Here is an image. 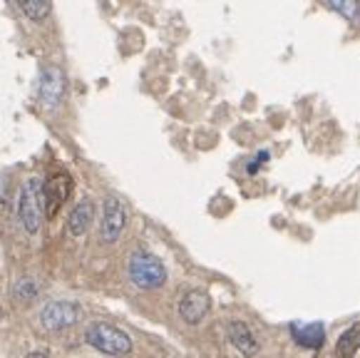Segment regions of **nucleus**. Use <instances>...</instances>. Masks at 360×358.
I'll list each match as a JSON object with an SVG mask.
<instances>
[{
	"instance_id": "obj_11",
	"label": "nucleus",
	"mask_w": 360,
	"mask_h": 358,
	"mask_svg": "<svg viewBox=\"0 0 360 358\" xmlns=\"http://www.w3.org/2000/svg\"><path fill=\"white\" fill-rule=\"evenodd\" d=\"M226 331H229V341H231L238 351L244 353L246 358H251V356H256V353H259V341H256V336L251 333V328L246 326V323L229 321Z\"/></svg>"
},
{
	"instance_id": "obj_8",
	"label": "nucleus",
	"mask_w": 360,
	"mask_h": 358,
	"mask_svg": "<svg viewBox=\"0 0 360 358\" xmlns=\"http://www.w3.org/2000/svg\"><path fill=\"white\" fill-rule=\"evenodd\" d=\"M70 187H72V182H70V174H65V172L50 174V179L43 185L45 214H48V216H55V214H58V209L63 206V202L68 199Z\"/></svg>"
},
{
	"instance_id": "obj_17",
	"label": "nucleus",
	"mask_w": 360,
	"mask_h": 358,
	"mask_svg": "<svg viewBox=\"0 0 360 358\" xmlns=\"http://www.w3.org/2000/svg\"><path fill=\"white\" fill-rule=\"evenodd\" d=\"M0 316H3V309H0Z\"/></svg>"
},
{
	"instance_id": "obj_9",
	"label": "nucleus",
	"mask_w": 360,
	"mask_h": 358,
	"mask_svg": "<svg viewBox=\"0 0 360 358\" xmlns=\"http://www.w3.org/2000/svg\"><path fill=\"white\" fill-rule=\"evenodd\" d=\"M92 221H95V206H92L90 199H82L75 204L72 214L68 219V232L70 237H82V234L90 232Z\"/></svg>"
},
{
	"instance_id": "obj_14",
	"label": "nucleus",
	"mask_w": 360,
	"mask_h": 358,
	"mask_svg": "<svg viewBox=\"0 0 360 358\" xmlns=\"http://www.w3.org/2000/svg\"><path fill=\"white\" fill-rule=\"evenodd\" d=\"M37 291H40V284L35 279H20L13 286V296L18 301H32L37 296Z\"/></svg>"
},
{
	"instance_id": "obj_12",
	"label": "nucleus",
	"mask_w": 360,
	"mask_h": 358,
	"mask_svg": "<svg viewBox=\"0 0 360 358\" xmlns=\"http://www.w3.org/2000/svg\"><path fill=\"white\" fill-rule=\"evenodd\" d=\"M360 351V323H353L340 333L338 343H335V356L338 358H355Z\"/></svg>"
},
{
	"instance_id": "obj_6",
	"label": "nucleus",
	"mask_w": 360,
	"mask_h": 358,
	"mask_svg": "<svg viewBox=\"0 0 360 358\" xmlns=\"http://www.w3.org/2000/svg\"><path fill=\"white\" fill-rule=\"evenodd\" d=\"M79 319V309L72 301H48L40 309V323L48 331H63V328L75 326Z\"/></svg>"
},
{
	"instance_id": "obj_7",
	"label": "nucleus",
	"mask_w": 360,
	"mask_h": 358,
	"mask_svg": "<svg viewBox=\"0 0 360 358\" xmlns=\"http://www.w3.org/2000/svg\"><path fill=\"white\" fill-rule=\"evenodd\" d=\"M209 309H212V299H209V294L202 289H189L179 301L181 321L191 323V326H196V323L202 321L209 314Z\"/></svg>"
},
{
	"instance_id": "obj_15",
	"label": "nucleus",
	"mask_w": 360,
	"mask_h": 358,
	"mask_svg": "<svg viewBox=\"0 0 360 358\" xmlns=\"http://www.w3.org/2000/svg\"><path fill=\"white\" fill-rule=\"evenodd\" d=\"M328 8H333L335 13H340V16L348 18V20L358 23V11H360L358 0H328Z\"/></svg>"
},
{
	"instance_id": "obj_13",
	"label": "nucleus",
	"mask_w": 360,
	"mask_h": 358,
	"mask_svg": "<svg viewBox=\"0 0 360 358\" xmlns=\"http://www.w3.org/2000/svg\"><path fill=\"white\" fill-rule=\"evenodd\" d=\"M20 11L25 13L32 23H40L53 13V3H50V0H20Z\"/></svg>"
},
{
	"instance_id": "obj_4",
	"label": "nucleus",
	"mask_w": 360,
	"mask_h": 358,
	"mask_svg": "<svg viewBox=\"0 0 360 358\" xmlns=\"http://www.w3.org/2000/svg\"><path fill=\"white\" fill-rule=\"evenodd\" d=\"M65 90H68V80H65L63 68L50 65L40 75V85H37V100L45 110H58L65 100Z\"/></svg>"
},
{
	"instance_id": "obj_3",
	"label": "nucleus",
	"mask_w": 360,
	"mask_h": 358,
	"mask_svg": "<svg viewBox=\"0 0 360 358\" xmlns=\"http://www.w3.org/2000/svg\"><path fill=\"white\" fill-rule=\"evenodd\" d=\"M129 279L137 289H144V291H152V289H159V286H165L167 281V268L165 264L159 261L154 254H147V252H134L129 257Z\"/></svg>"
},
{
	"instance_id": "obj_2",
	"label": "nucleus",
	"mask_w": 360,
	"mask_h": 358,
	"mask_svg": "<svg viewBox=\"0 0 360 358\" xmlns=\"http://www.w3.org/2000/svg\"><path fill=\"white\" fill-rule=\"evenodd\" d=\"M85 341L92 348H97V351L107 353V356H127L132 351V338L122 328H117L105 321L90 323L85 331Z\"/></svg>"
},
{
	"instance_id": "obj_1",
	"label": "nucleus",
	"mask_w": 360,
	"mask_h": 358,
	"mask_svg": "<svg viewBox=\"0 0 360 358\" xmlns=\"http://www.w3.org/2000/svg\"><path fill=\"white\" fill-rule=\"evenodd\" d=\"M18 216L27 234H37L45 219V197L43 182L37 177H27L20 187V199H18Z\"/></svg>"
},
{
	"instance_id": "obj_10",
	"label": "nucleus",
	"mask_w": 360,
	"mask_h": 358,
	"mask_svg": "<svg viewBox=\"0 0 360 358\" xmlns=\"http://www.w3.org/2000/svg\"><path fill=\"white\" fill-rule=\"evenodd\" d=\"M291 336L293 341H298L301 346L306 348H321L326 341V326L321 321H313V323H291Z\"/></svg>"
},
{
	"instance_id": "obj_16",
	"label": "nucleus",
	"mask_w": 360,
	"mask_h": 358,
	"mask_svg": "<svg viewBox=\"0 0 360 358\" xmlns=\"http://www.w3.org/2000/svg\"><path fill=\"white\" fill-rule=\"evenodd\" d=\"M25 358H50V353H45V351H32V353H27Z\"/></svg>"
},
{
	"instance_id": "obj_5",
	"label": "nucleus",
	"mask_w": 360,
	"mask_h": 358,
	"mask_svg": "<svg viewBox=\"0 0 360 358\" xmlns=\"http://www.w3.org/2000/svg\"><path fill=\"white\" fill-rule=\"evenodd\" d=\"M127 227V206L120 197H107L105 209H102V224H100V239L105 244H115L122 237Z\"/></svg>"
}]
</instances>
